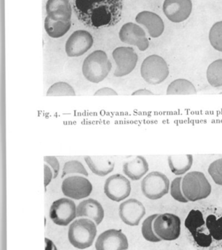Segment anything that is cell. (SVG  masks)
<instances>
[{"label": "cell", "mask_w": 222, "mask_h": 250, "mask_svg": "<svg viewBox=\"0 0 222 250\" xmlns=\"http://www.w3.org/2000/svg\"><path fill=\"white\" fill-rule=\"evenodd\" d=\"M74 10L89 27H110L121 19L123 0H74Z\"/></svg>", "instance_id": "1"}, {"label": "cell", "mask_w": 222, "mask_h": 250, "mask_svg": "<svg viewBox=\"0 0 222 250\" xmlns=\"http://www.w3.org/2000/svg\"><path fill=\"white\" fill-rule=\"evenodd\" d=\"M111 68L112 64L106 53L102 50H97L85 59L82 73L86 80L98 83L106 79Z\"/></svg>", "instance_id": "2"}, {"label": "cell", "mask_w": 222, "mask_h": 250, "mask_svg": "<svg viewBox=\"0 0 222 250\" xmlns=\"http://www.w3.org/2000/svg\"><path fill=\"white\" fill-rule=\"evenodd\" d=\"M182 192L186 199L192 202L205 199L211 195L212 188L202 172L186 173L182 179Z\"/></svg>", "instance_id": "3"}, {"label": "cell", "mask_w": 222, "mask_h": 250, "mask_svg": "<svg viewBox=\"0 0 222 250\" xmlns=\"http://www.w3.org/2000/svg\"><path fill=\"white\" fill-rule=\"evenodd\" d=\"M96 235V225L89 219L76 220L69 228V242L78 249L90 248L93 245Z\"/></svg>", "instance_id": "4"}, {"label": "cell", "mask_w": 222, "mask_h": 250, "mask_svg": "<svg viewBox=\"0 0 222 250\" xmlns=\"http://www.w3.org/2000/svg\"><path fill=\"white\" fill-rule=\"evenodd\" d=\"M141 74L147 83L151 85H158L167 79L170 70L167 63L162 57L153 54L146 57L142 62Z\"/></svg>", "instance_id": "5"}, {"label": "cell", "mask_w": 222, "mask_h": 250, "mask_svg": "<svg viewBox=\"0 0 222 250\" xmlns=\"http://www.w3.org/2000/svg\"><path fill=\"white\" fill-rule=\"evenodd\" d=\"M170 180L164 173L152 171L147 174L141 182L142 193L150 200L160 199L170 190Z\"/></svg>", "instance_id": "6"}, {"label": "cell", "mask_w": 222, "mask_h": 250, "mask_svg": "<svg viewBox=\"0 0 222 250\" xmlns=\"http://www.w3.org/2000/svg\"><path fill=\"white\" fill-rule=\"evenodd\" d=\"M154 230L161 240L174 241L181 234V220L173 214H159L154 222Z\"/></svg>", "instance_id": "7"}, {"label": "cell", "mask_w": 222, "mask_h": 250, "mask_svg": "<svg viewBox=\"0 0 222 250\" xmlns=\"http://www.w3.org/2000/svg\"><path fill=\"white\" fill-rule=\"evenodd\" d=\"M93 187L89 179L81 176H72L63 180L61 190L66 197L75 200L87 198L92 193Z\"/></svg>", "instance_id": "8"}, {"label": "cell", "mask_w": 222, "mask_h": 250, "mask_svg": "<svg viewBox=\"0 0 222 250\" xmlns=\"http://www.w3.org/2000/svg\"><path fill=\"white\" fill-rule=\"evenodd\" d=\"M113 58L116 62V77H123L130 74L135 67L138 61V54L131 47H118L113 51Z\"/></svg>", "instance_id": "9"}, {"label": "cell", "mask_w": 222, "mask_h": 250, "mask_svg": "<svg viewBox=\"0 0 222 250\" xmlns=\"http://www.w3.org/2000/svg\"><path fill=\"white\" fill-rule=\"evenodd\" d=\"M76 204L69 198H60L53 203L50 208V217L55 224L67 226L76 216Z\"/></svg>", "instance_id": "10"}, {"label": "cell", "mask_w": 222, "mask_h": 250, "mask_svg": "<svg viewBox=\"0 0 222 250\" xmlns=\"http://www.w3.org/2000/svg\"><path fill=\"white\" fill-rule=\"evenodd\" d=\"M205 222L202 212L199 210H192L185 220V226L193 236L195 242L202 248H208L212 244V236L204 232Z\"/></svg>", "instance_id": "11"}, {"label": "cell", "mask_w": 222, "mask_h": 250, "mask_svg": "<svg viewBox=\"0 0 222 250\" xmlns=\"http://www.w3.org/2000/svg\"><path fill=\"white\" fill-rule=\"evenodd\" d=\"M132 190L131 183L127 178L121 174H114L106 179L104 192L115 202H120L129 196Z\"/></svg>", "instance_id": "12"}, {"label": "cell", "mask_w": 222, "mask_h": 250, "mask_svg": "<svg viewBox=\"0 0 222 250\" xmlns=\"http://www.w3.org/2000/svg\"><path fill=\"white\" fill-rule=\"evenodd\" d=\"M94 43L92 35L87 31L73 32L66 42L65 51L69 57H79L86 54Z\"/></svg>", "instance_id": "13"}, {"label": "cell", "mask_w": 222, "mask_h": 250, "mask_svg": "<svg viewBox=\"0 0 222 250\" xmlns=\"http://www.w3.org/2000/svg\"><path fill=\"white\" fill-rule=\"evenodd\" d=\"M119 38L124 43L138 47L141 51H145L149 47V42L144 29L132 22L125 23L121 26Z\"/></svg>", "instance_id": "14"}, {"label": "cell", "mask_w": 222, "mask_h": 250, "mask_svg": "<svg viewBox=\"0 0 222 250\" xmlns=\"http://www.w3.org/2000/svg\"><path fill=\"white\" fill-rule=\"evenodd\" d=\"M192 10V0H164L163 12L166 17L174 23L184 21Z\"/></svg>", "instance_id": "15"}, {"label": "cell", "mask_w": 222, "mask_h": 250, "mask_svg": "<svg viewBox=\"0 0 222 250\" xmlns=\"http://www.w3.org/2000/svg\"><path fill=\"white\" fill-rule=\"evenodd\" d=\"M145 214V208L142 203L134 198L124 201L119 207V216L128 226H138Z\"/></svg>", "instance_id": "16"}, {"label": "cell", "mask_w": 222, "mask_h": 250, "mask_svg": "<svg viewBox=\"0 0 222 250\" xmlns=\"http://www.w3.org/2000/svg\"><path fill=\"white\" fill-rule=\"evenodd\" d=\"M95 248L96 250H126L129 244L121 230L111 229L100 235Z\"/></svg>", "instance_id": "17"}, {"label": "cell", "mask_w": 222, "mask_h": 250, "mask_svg": "<svg viewBox=\"0 0 222 250\" xmlns=\"http://www.w3.org/2000/svg\"><path fill=\"white\" fill-rule=\"evenodd\" d=\"M137 23L145 26L150 36L157 38L162 35L164 24L160 16L151 11H142L135 18Z\"/></svg>", "instance_id": "18"}, {"label": "cell", "mask_w": 222, "mask_h": 250, "mask_svg": "<svg viewBox=\"0 0 222 250\" xmlns=\"http://www.w3.org/2000/svg\"><path fill=\"white\" fill-rule=\"evenodd\" d=\"M77 217H88L92 219L97 226L102 223L104 218V209L101 203L89 198L81 202L76 209Z\"/></svg>", "instance_id": "19"}, {"label": "cell", "mask_w": 222, "mask_h": 250, "mask_svg": "<svg viewBox=\"0 0 222 250\" xmlns=\"http://www.w3.org/2000/svg\"><path fill=\"white\" fill-rule=\"evenodd\" d=\"M45 9L47 16L53 21H71L72 8L69 0H48Z\"/></svg>", "instance_id": "20"}, {"label": "cell", "mask_w": 222, "mask_h": 250, "mask_svg": "<svg viewBox=\"0 0 222 250\" xmlns=\"http://www.w3.org/2000/svg\"><path fill=\"white\" fill-rule=\"evenodd\" d=\"M149 165L145 157L138 155L123 165V173L132 181H138L146 175Z\"/></svg>", "instance_id": "21"}, {"label": "cell", "mask_w": 222, "mask_h": 250, "mask_svg": "<svg viewBox=\"0 0 222 250\" xmlns=\"http://www.w3.org/2000/svg\"><path fill=\"white\" fill-rule=\"evenodd\" d=\"M84 160L91 171L97 176H105L114 170V161L108 157L86 156Z\"/></svg>", "instance_id": "22"}, {"label": "cell", "mask_w": 222, "mask_h": 250, "mask_svg": "<svg viewBox=\"0 0 222 250\" xmlns=\"http://www.w3.org/2000/svg\"><path fill=\"white\" fill-rule=\"evenodd\" d=\"M193 160L192 154L171 155L167 158L169 167L172 173L176 176L186 174L192 167Z\"/></svg>", "instance_id": "23"}, {"label": "cell", "mask_w": 222, "mask_h": 250, "mask_svg": "<svg viewBox=\"0 0 222 250\" xmlns=\"http://www.w3.org/2000/svg\"><path fill=\"white\" fill-rule=\"evenodd\" d=\"M198 93L195 85L185 79H179L173 81L167 86V95H189Z\"/></svg>", "instance_id": "24"}, {"label": "cell", "mask_w": 222, "mask_h": 250, "mask_svg": "<svg viewBox=\"0 0 222 250\" xmlns=\"http://www.w3.org/2000/svg\"><path fill=\"white\" fill-rule=\"evenodd\" d=\"M71 27V21H55L46 16L45 19V29L51 38H60L64 36Z\"/></svg>", "instance_id": "25"}, {"label": "cell", "mask_w": 222, "mask_h": 250, "mask_svg": "<svg viewBox=\"0 0 222 250\" xmlns=\"http://www.w3.org/2000/svg\"><path fill=\"white\" fill-rule=\"evenodd\" d=\"M207 80L213 87L222 86V59L209 64L206 72Z\"/></svg>", "instance_id": "26"}, {"label": "cell", "mask_w": 222, "mask_h": 250, "mask_svg": "<svg viewBox=\"0 0 222 250\" xmlns=\"http://www.w3.org/2000/svg\"><path fill=\"white\" fill-rule=\"evenodd\" d=\"M46 96H76V92L71 85L67 82H60L50 86L46 92Z\"/></svg>", "instance_id": "27"}, {"label": "cell", "mask_w": 222, "mask_h": 250, "mask_svg": "<svg viewBox=\"0 0 222 250\" xmlns=\"http://www.w3.org/2000/svg\"><path fill=\"white\" fill-rule=\"evenodd\" d=\"M159 214H153L145 219L142 223V233L145 240L151 242H160L161 239L157 236L154 230V222Z\"/></svg>", "instance_id": "28"}, {"label": "cell", "mask_w": 222, "mask_h": 250, "mask_svg": "<svg viewBox=\"0 0 222 250\" xmlns=\"http://www.w3.org/2000/svg\"><path fill=\"white\" fill-rule=\"evenodd\" d=\"M205 225L213 239L222 240V217L217 219L215 215L211 214L207 217Z\"/></svg>", "instance_id": "29"}, {"label": "cell", "mask_w": 222, "mask_h": 250, "mask_svg": "<svg viewBox=\"0 0 222 250\" xmlns=\"http://www.w3.org/2000/svg\"><path fill=\"white\" fill-rule=\"evenodd\" d=\"M70 174H80L86 177L89 176V173L84 166L79 160H70L64 163L61 177L64 178V176Z\"/></svg>", "instance_id": "30"}, {"label": "cell", "mask_w": 222, "mask_h": 250, "mask_svg": "<svg viewBox=\"0 0 222 250\" xmlns=\"http://www.w3.org/2000/svg\"><path fill=\"white\" fill-rule=\"evenodd\" d=\"M209 41L214 49L222 52V21L213 25L209 32Z\"/></svg>", "instance_id": "31"}, {"label": "cell", "mask_w": 222, "mask_h": 250, "mask_svg": "<svg viewBox=\"0 0 222 250\" xmlns=\"http://www.w3.org/2000/svg\"><path fill=\"white\" fill-rule=\"evenodd\" d=\"M183 177L176 178L173 179V182L170 184V195L174 198L176 201H179L181 203H187L189 202L186 197L183 195L182 192V183Z\"/></svg>", "instance_id": "32"}, {"label": "cell", "mask_w": 222, "mask_h": 250, "mask_svg": "<svg viewBox=\"0 0 222 250\" xmlns=\"http://www.w3.org/2000/svg\"><path fill=\"white\" fill-rule=\"evenodd\" d=\"M208 171L214 182L222 186V157L211 163Z\"/></svg>", "instance_id": "33"}, {"label": "cell", "mask_w": 222, "mask_h": 250, "mask_svg": "<svg viewBox=\"0 0 222 250\" xmlns=\"http://www.w3.org/2000/svg\"><path fill=\"white\" fill-rule=\"evenodd\" d=\"M44 162L52 169L54 172V179H57L60 170V164L58 159L54 156H45L44 157Z\"/></svg>", "instance_id": "34"}, {"label": "cell", "mask_w": 222, "mask_h": 250, "mask_svg": "<svg viewBox=\"0 0 222 250\" xmlns=\"http://www.w3.org/2000/svg\"><path fill=\"white\" fill-rule=\"evenodd\" d=\"M53 179H54V172L50 166L45 163L44 164V185H45V188L49 185Z\"/></svg>", "instance_id": "35"}, {"label": "cell", "mask_w": 222, "mask_h": 250, "mask_svg": "<svg viewBox=\"0 0 222 250\" xmlns=\"http://www.w3.org/2000/svg\"><path fill=\"white\" fill-rule=\"evenodd\" d=\"M117 95V92L110 87L101 88L94 94L95 96H115Z\"/></svg>", "instance_id": "36"}, {"label": "cell", "mask_w": 222, "mask_h": 250, "mask_svg": "<svg viewBox=\"0 0 222 250\" xmlns=\"http://www.w3.org/2000/svg\"><path fill=\"white\" fill-rule=\"evenodd\" d=\"M154 94L152 92H151L150 90H148L146 89H138V90L135 91L132 94V95H154Z\"/></svg>", "instance_id": "37"}, {"label": "cell", "mask_w": 222, "mask_h": 250, "mask_svg": "<svg viewBox=\"0 0 222 250\" xmlns=\"http://www.w3.org/2000/svg\"><path fill=\"white\" fill-rule=\"evenodd\" d=\"M45 244H46V250H53V249H56V247L54 246V243H52L49 239H45Z\"/></svg>", "instance_id": "38"}, {"label": "cell", "mask_w": 222, "mask_h": 250, "mask_svg": "<svg viewBox=\"0 0 222 250\" xmlns=\"http://www.w3.org/2000/svg\"><path fill=\"white\" fill-rule=\"evenodd\" d=\"M220 94H221V95H222V92H220Z\"/></svg>", "instance_id": "39"}]
</instances>
